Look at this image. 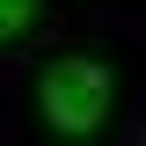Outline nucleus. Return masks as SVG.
Returning a JSON list of instances; mask_svg holds the SVG:
<instances>
[{
  "label": "nucleus",
  "instance_id": "nucleus-1",
  "mask_svg": "<svg viewBox=\"0 0 146 146\" xmlns=\"http://www.w3.org/2000/svg\"><path fill=\"white\" fill-rule=\"evenodd\" d=\"M36 102H44L51 131H73V139H88V131L110 117V73L95 66V58H58V66L44 73Z\"/></svg>",
  "mask_w": 146,
  "mask_h": 146
},
{
  "label": "nucleus",
  "instance_id": "nucleus-2",
  "mask_svg": "<svg viewBox=\"0 0 146 146\" xmlns=\"http://www.w3.org/2000/svg\"><path fill=\"white\" fill-rule=\"evenodd\" d=\"M29 15H36V0H0V44L15 29H29Z\"/></svg>",
  "mask_w": 146,
  "mask_h": 146
}]
</instances>
